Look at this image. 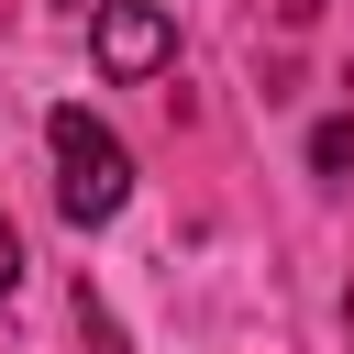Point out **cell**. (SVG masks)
Returning <instances> with one entry per match:
<instances>
[{"mask_svg": "<svg viewBox=\"0 0 354 354\" xmlns=\"http://www.w3.org/2000/svg\"><path fill=\"white\" fill-rule=\"evenodd\" d=\"M77 332H88V343H100V354H122V332H111V310H100V299H88V288H77Z\"/></svg>", "mask_w": 354, "mask_h": 354, "instance_id": "cell-4", "label": "cell"}, {"mask_svg": "<svg viewBox=\"0 0 354 354\" xmlns=\"http://www.w3.org/2000/svg\"><path fill=\"white\" fill-rule=\"evenodd\" d=\"M66 11H77V0H66Z\"/></svg>", "mask_w": 354, "mask_h": 354, "instance_id": "cell-7", "label": "cell"}, {"mask_svg": "<svg viewBox=\"0 0 354 354\" xmlns=\"http://www.w3.org/2000/svg\"><path fill=\"white\" fill-rule=\"evenodd\" d=\"M88 55H100L122 88H144V77H166V55H177V22H166L155 0H111V11L88 22Z\"/></svg>", "mask_w": 354, "mask_h": 354, "instance_id": "cell-2", "label": "cell"}, {"mask_svg": "<svg viewBox=\"0 0 354 354\" xmlns=\"http://www.w3.org/2000/svg\"><path fill=\"white\" fill-rule=\"evenodd\" d=\"M343 343H354V299H343Z\"/></svg>", "mask_w": 354, "mask_h": 354, "instance_id": "cell-6", "label": "cell"}, {"mask_svg": "<svg viewBox=\"0 0 354 354\" xmlns=\"http://www.w3.org/2000/svg\"><path fill=\"white\" fill-rule=\"evenodd\" d=\"M44 144H55V210H66L77 232H100V221L133 199V155H122V133H111L100 111L66 100V111L44 122Z\"/></svg>", "mask_w": 354, "mask_h": 354, "instance_id": "cell-1", "label": "cell"}, {"mask_svg": "<svg viewBox=\"0 0 354 354\" xmlns=\"http://www.w3.org/2000/svg\"><path fill=\"white\" fill-rule=\"evenodd\" d=\"M22 288V232H11V210H0V299Z\"/></svg>", "mask_w": 354, "mask_h": 354, "instance_id": "cell-5", "label": "cell"}, {"mask_svg": "<svg viewBox=\"0 0 354 354\" xmlns=\"http://www.w3.org/2000/svg\"><path fill=\"white\" fill-rule=\"evenodd\" d=\"M310 177H332V188L354 177V111H332V122L310 133Z\"/></svg>", "mask_w": 354, "mask_h": 354, "instance_id": "cell-3", "label": "cell"}]
</instances>
